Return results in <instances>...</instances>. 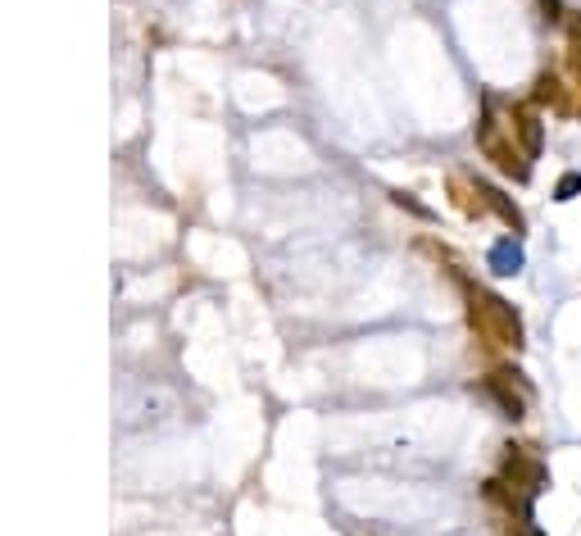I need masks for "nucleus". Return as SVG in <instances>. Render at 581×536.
Returning a JSON list of instances; mask_svg holds the SVG:
<instances>
[{
	"mask_svg": "<svg viewBox=\"0 0 581 536\" xmlns=\"http://www.w3.org/2000/svg\"><path fill=\"white\" fill-rule=\"evenodd\" d=\"M450 191H454V205H459L468 219H477V214L486 209V200H482V191H477V182H468V178H459V173H454Z\"/></svg>",
	"mask_w": 581,
	"mask_h": 536,
	"instance_id": "obj_9",
	"label": "nucleus"
},
{
	"mask_svg": "<svg viewBox=\"0 0 581 536\" xmlns=\"http://www.w3.org/2000/svg\"><path fill=\"white\" fill-rule=\"evenodd\" d=\"M486 396L500 405L504 418H513V423H518V418H527L536 391H532V382L522 378L518 368H495V373H486Z\"/></svg>",
	"mask_w": 581,
	"mask_h": 536,
	"instance_id": "obj_3",
	"label": "nucleus"
},
{
	"mask_svg": "<svg viewBox=\"0 0 581 536\" xmlns=\"http://www.w3.org/2000/svg\"><path fill=\"white\" fill-rule=\"evenodd\" d=\"M486 259H491V273H500V278H513V273H522V264H527V255H522V241L518 237H500Z\"/></svg>",
	"mask_w": 581,
	"mask_h": 536,
	"instance_id": "obj_7",
	"label": "nucleus"
},
{
	"mask_svg": "<svg viewBox=\"0 0 581 536\" xmlns=\"http://www.w3.org/2000/svg\"><path fill=\"white\" fill-rule=\"evenodd\" d=\"M477 191H482L486 209H495V214H500V223H504V228H513V237H518V232L527 228V219H522V209L513 205V200L504 196L500 187H491V182H477Z\"/></svg>",
	"mask_w": 581,
	"mask_h": 536,
	"instance_id": "obj_8",
	"label": "nucleus"
},
{
	"mask_svg": "<svg viewBox=\"0 0 581 536\" xmlns=\"http://www.w3.org/2000/svg\"><path fill=\"white\" fill-rule=\"evenodd\" d=\"M577 191H581V173L572 169V173H563V178H559V187H554V200H577Z\"/></svg>",
	"mask_w": 581,
	"mask_h": 536,
	"instance_id": "obj_10",
	"label": "nucleus"
},
{
	"mask_svg": "<svg viewBox=\"0 0 581 536\" xmlns=\"http://www.w3.org/2000/svg\"><path fill=\"white\" fill-rule=\"evenodd\" d=\"M509 137L518 141V150L527 159H541V150H545V123H541V114L536 110H527V105H509Z\"/></svg>",
	"mask_w": 581,
	"mask_h": 536,
	"instance_id": "obj_5",
	"label": "nucleus"
},
{
	"mask_svg": "<svg viewBox=\"0 0 581 536\" xmlns=\"http://www.w3.org/2000/svg\"><path fill=\"white\" fill-rule=\"evenodd\" d=\"M504 482L518 487L522 496L536 500L545 487H550V468H545L536 455H527L522 446H504Z\"/></svg>",
	"mask_w": 581,
	"mask_h": 536,
	"instance_id": "obj_4",
	"label": "nucleus"
},
{
	"mask_svg": "<svg viewBox=\"0 0 581 536\" xmlns=\"http://www.w3.org/2000/svg\"><path fill=\"white\" fill-rule=\"evenodd\" d=\"M477 146H482V155L491 159L504 178H513V182H527V178H532V159L518 150V141L509 137V123L495 119L491 105H486L482 123H477Z\"/></svg>",
	"mask_w": 581,
	"mask_h": 536,
	"instance_id": "obj_2",
	"label": "nucleus"
},
{
	"mask_svg": "<svg viewBox=\"0 0 581 536\" xmlns=\"http://www.w3.org/2000/svg\"><path fill=\"white\" fill-rule=\"evenodd\" d=\"M568 91H572V87H563V78H559V73H554V69H545L541 78H536V87H532V100H536V105H541V110H545V105H550L554 114H572V110H577V105H572V96H568Z\"/></svg>",
	"mask_w": 581,
	"mask_h": 536,
	"instance_id": "obj_6",
	"label": "nucleus"
},
{
	"mask_svg": "<svg viewBox=\"0 0 581 536\" xmlns=\"http://www.w3.org/2000/svg\"><path fill=\"white\" fill-rule=\"evenodd\" d=\"M541 10H545V19H550V23L568 19V10H563V0H541Z\"/></svg>",
	"mask_w": 581,
	"mask_h": 536,
	"instance_id": "obj_12",
	"label": "nucleus"
},
{
	"mask_svg": "<svg viewBox=\"0 0 581 536\" xmlns=\"http://www.w3.org/2000/svg\"><path fill=\"white\" fill-rule=\"evenodd\" d=\"M463 291H468V323H473L477 337L518 355V350L527 346V332H522V318L513 314L509 300L491 296V291H482V287H463Z\"/></svg>",
	"mask_w": 581,
	"mask_h": 536,
	"instance_id": "obj_1",
	"label": "nucleus"
},
{
	"mask_svg": "<svg viewBox=\"0 0 581 536\" xmlns=\"http://www.w3.org/2000/svg\"><path fill=\"white\" fill-rule=\"evenodd\" d=\"M509 532H513V536H545L541 527L532 523V518H513V523H509Z\"/></svg>",
	"mask_w": 581,
	"mask_h": 536,
	"instance_id": "obj_11",
	"label": "nucleus"
}]
</instances>
